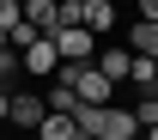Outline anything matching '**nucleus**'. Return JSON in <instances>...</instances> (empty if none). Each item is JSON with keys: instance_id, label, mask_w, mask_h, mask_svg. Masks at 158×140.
Listing matches in <instances>:
<instances>
[{"instance_id": "f3484780", "label": "nucleus", "mask_w": 158, "mask_h": 140, "mask_svg": "<svg viewBox=\"0 0 158 140\" xmlns=\"http://www.w3.org/2000/svg\"><path fill=\"white\" fill-rule=\"evenodd\" d=\"M146 140H158V128H146Z\"/></svg>"}, {"instance_id": "1a4fd4ad", "label": "nucleus", "mask_w": 158, "mask_h": 140, "mask_svg": "<svg viewBox=\"0 0 158 140\" xmlns=\"http://www.w3.org/2000/svg\"><path fill=\"white\" fill-rule=\"evenodd\" d=\"M37 140H85V134H79L73 116H55V110H49V116H43V128H37Z\"/></svg>"}, {"instance_id": "6e6552de", "label": "nucleus", "mask_w": 158, "mask_h": 140, "mask_svg": "<svg viewBox=\"0 0 158 140\" xmlns=\"http://www.w3.org/2000/svg\"><path fill=\"white\" fill-rule=\"evenodd\" d=\"M128 67H134V55H128V49H98V73H103L110 85L128 79Z\"/></svg>"}, {"instance_id": "f03ea898", "label": "nucleus", "mask_w": 158, "mask_h": 140, "mask_svg": "<svg viewBox=\"0 0 158 140\" xmlns=\"http://www.w3.org/2000/svg\"><path fill=\"white\" fill-rule=\"evenodd\" d=\"M55 55H61V67H91L98 61V37L85 24H67V31H55Z\"/></svg>"}, {"instance_id": "6ab92c4d", "label": "nucleus", "mask_w": 158, "mask_h": 140, "mask_svg": "<svg viewBox=\"0 0 158 140\" xmlns=\"http://www.w3.org/2000/svg\"><path fill=\"white\" fill-rule=\"evenodd\" d=\"M134 140H146V134H134Z\"/></svg>"}, {"instance_id": "aec40b11", "label": "nucleus", "mask_w": 158, "mask_h": 140, "mask_svg": "<svg viewBox=\"0 0 158 140\" xmlns=\"http://www.w3.org/2000/svg\"><path fill=\"white\" fill-rule=\"evenodd\" d=\"M0 140H6V134H0Z\"/></svg>"}, {"instance_id": "7ed1b4c3", "label": "nucleus", "mask_w": 158, "mask_h": 140, "mask_svg": "<svg viewBox=\"0 0 158 140\" xmlns=\"http://www.w3.org/2000/svg\"><path fill=\"white\" fill-rule=\"evenodd\" d=\"M19 61H24V79H55V73H61V55H55V37H37L31 49H19Z\"/></svg>"}, {"instance_id": "423d86ee", "label": "nucleus", "mask_w": 158, "mask_h": 140, "mask_svg": "<svg viewBox=\"0 0 158 140\" xmlns=\"http://www.w3.org/2000/svg\"><path fill=\"white\" fill-rule=\"evenodd\" d=\"M128 55H146V61H158V24H146V19H134L128 24V43H122Z\"/></svg>"}, {"instance_id": "2eb2a0df", "label": "nucleus", "mask_w": 158, "mask_h": 140, "mask_svg": "<svg viewBox=\"0 0 158 140\" xmlns=\"http://www.w3.org/2000/svg\"><path fill=\"white\" fill-rule=\"evenodd\" d=\"M6 49H12V43H6V31H0V55H6Z\"/></svg>"}, {"instance_id": "0eeeda50", "label": "nucleus", "mask_w": 158, "mask_h": 140, "mask_svg": "<svg viewBox=\"0 0 158 140\" xmlns=\"http://www.w3.org/2000/svg\"><path fill=\"white\" fill-rule=\"evenodd\" d=\"M116 19H122V6H116V0H91V6L79 12V24H85L91 37H98V31H116Z\"/></svg>"}, {"instance_id": "20e7f679", "label": "nucleus", "mask_w": 158, "mask_h": 140, "mask_svg": "<svg viewBox=\"0 0 158 140\" xmlns=\"http://www.w3.org/2000/svg\"><path fill=\"white\" fill-rule=\"evenodd\" d=\"M43 116H49L43 91H12V110H6V122H12V128H31V134H37V128H43Z\"/></svg>"}, {"instance_id": "39448f33", "label": "nucleus", "mask_w": 158, "mask_h": 140, "mask_svg": "<svg viewBox=\"0 0 158 140\" xmlns=\"http://www.w3.org/2000/svg\"><path fill=\"white\" fill-rule=\"evenodd\" d=\"M24 24H31L37 37H55L61 31V0H31V6H24Z\"/></svg>"}, {"instance_id": "f257e3e1", "label": "nucleus", "mask_w": 158, "mask_h": 140, "mask_svg": "<svg viewBox=\"0 0 158 140\" xmlns=\"http://www.w3.org/2000/svg\"><path fill=\"white\" fill-rule=\"evenodd\" d=\"M79 134L85 140H134L140 134V122H134V110H122V104H110V110H85L79 104Z\"/></svg>"}, {"instance_id": "a211bd4d", "label": "nucleus", "mask_w": 158, "mask_h": 140, "mask_svg": "<svg viewBox=\"0 0 158 140\" xmlns=\"http://www.w3.org/2000/svg\"><path fill=\"white\" fill-rule=\"evenodd\" d=\"M19 6H31V0H19Z\"/></svg>"}, {"instance_id": "9d476101", "label": "nucleus", "mask_w": 158, "mask_h": 140, "mask_svg": "<svg viewBox=\"0 0 158 140\" xmlns=\"http://www.w3.org/2000/svg\"><path fill=\"white\" fill-rule=\"evenodd\" d=\"M43 104H49L55 116H79V98H73V85H61V79H49V91H43Z\"/></svg>"}, {"instance_id": "f8f14e48", "label": "nucleus", "mask_w": 158, "mask_h": 140, "mask_svg": "<svg viewBox=\"0 0 158 140\" xmlns=\"http://www.w3.org/2000/svg\"><path fill=\"white\" fill-rule=\"evenodd\" d=\"M24 24V6L19 0H0V31H6V37H12V31H19Z\"/></svg>"}, {"instance_id": "4468645a", "label": "nucleus", "mask_w": 158, "mask_h": 140, "mask_svg": "<svg viewBox=\"0 0 158 140\" xmlns=\"http://www.w3.org/2000/svg\"><path fill=\"white\" fill-rule=\"evenodd\" d=\"M134 6H140V19H146V24H158V0H134Z\"/></svg>"}, {"instance_id": "9b49d317", "label": "nucleus", "mask_w": 158, "mask_h": 140, "mask_svg": "<svg viewBox=\"0 0 158 140\" xmlns=\"http://www.w3.org/2000/svg\"><path fill=\"white\" fill-rule=\"evenodd\" d=\"M128 85H140L146 98H158V61H146V55H134V67H128Z\"/></svg>"}, {"instance_id": "ddd939ff", "label": "nucleus", "mask_w": 158, "mask_h": 140, "mask_svg": "<svg viewBox=\"0 0 158 140\" xmlns=\"http://www.w3.org/2000/svg\"><path fill=\"white\" fill-rule=\"evenodd\" d=\"M134 122H140V134L158 128V98H140V104H134Z\"/></svg>"}, {"instance_id": "dca6fc26", "label": "nucleus", "mask_w": 158, "mask_h": 140, "mask_svg": "<svg viewBox=\"0 0 158 140\" xmlns=\"http://www.w3.org/2000/svg\"><path fill=\"white\" fill-rule=\"evenodd\" d=\"M67 6H79V12H85V6H91V0H67Z\"/></svg>"}]
</instances>
